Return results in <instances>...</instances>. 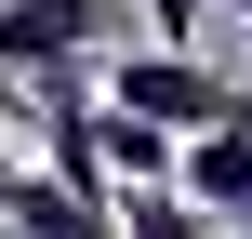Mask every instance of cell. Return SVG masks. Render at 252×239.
Segmentation results:
<instances>
[{"instance_id": "6da1fadb", "label": "cell", "mask_w": 252, "mask_h": 239, "mask_svg": "<svg viewBox=\"0 0 252 239\" xmlns=\"http://www.w3.org/2000/svg\"><path fill=\"white\" fill-rule=\"evenodd\" d=\"M93 93H106V106H133V120H173V133H199V120L252 106L226 67H199L186 40H133V27H120V40L93 53Z\"/></svg>"}, {"instance_id": "7a4b0ae2", "label": "cell", "mask_w": 252, "mask_h": 239, "mask_svg": "<svg viewBox=\"0 0 252 239\" xmlns=\"http://www.w3.org/2000/svg\"><path fill=\"white\" fill-rule=\"evenodd\" d=\"M133 27V0H0V67L27 93H93V53Z\"/></svg>"}, {"instance_id": "3957f363", "label": "cell", "mask_w": 252, "mask_h": 239, "mask_svg": "<svg viewBox=\"0 0 252 239\" xmlns=\"http://www.w3.org/2000/svg\"><path fill=\"white\" fill-rule=\"evenodd\" d=\"M40 120V173L80 200V226H120V173H106V133H93V93H27Z\"/></svg>"}, {"instance_id": "277c9868", "label": "cell", "mask_w": 252, "mask_h": 239, "mask_svg": "<svg viewBox=\"0 0 252 239\" xmlns=\"http://www.w3.org/2000/svg\"><path fill=\"white\" fill-rule=\"evenodd\" d=\"M93 133H106V173H120V200L173 186V120H133V106H106V93H93Z\"/></svg>"}, {"instance_id": "5b68a950", "label": "cell", "mask_w": 252, "mask_h": 239, "mask_svg": "<svg viewBox=\"0 0 252 239\" xmlns=\"http://www.w3.org/2000/svg\"><path fill=\"white\" fill-rule=\"evenodd\" d=\"M0 226H80V200L53 173H0Z\"/></svg>"}, {"instance_id": "8992f818", "label": "cell", "mask_w": 252, "mask_h": 239, "mask_svg": "<svg viewBox=\"0 0 252 239\" xmlns=\"http://www.w3.org/2000/svg\"><path fill=\"white\" fill-rule=\"evenodd\" d=\"M133 13H146V40H199L213 27V0H133Z\"/></svg>"}, {"instance_id": "52a82bcc", "label": "cell", "mask_w": 252, "mask_h": 239, "mask_svg": "<svg viewBox=\"0 0 252 239\" xmlns=\"http://www.w3.org/2000/svg\"><path fill=\"white\" fill-rule=\"evenodd\" d=\"M226 13H239V27H252V0H226Z\"/></svg>"}, {"instance_id": "ba28073f", "label": "cell", "mask_w": 252, "mask_h": 239, "mask_svg": "<svg viewBox=\"0 0 252 239\" xmlns=\"http://www.w3.org/2000/svg\"><path fill=\"white\" fill-rule=\"evenodd\" d=\"M239 226H252V213H239Z\"/></svg>"}]
</instances>
